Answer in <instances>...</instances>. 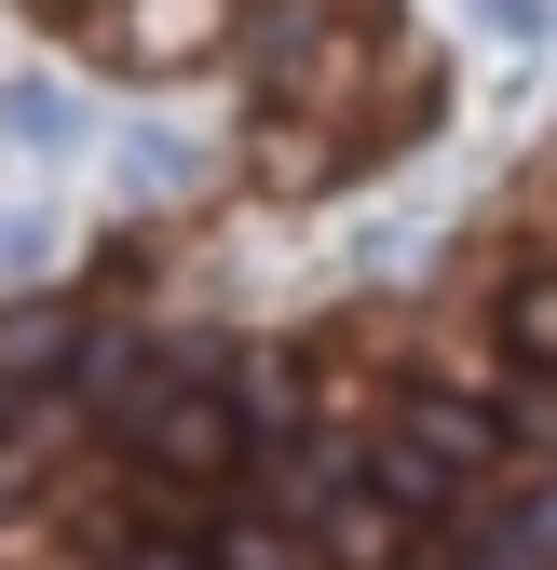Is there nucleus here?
I'll use <instances>...</instances> for the list:
<instances>
[{
  "instance_id": "1",
  "label": "nucleus",
  "mask_w": 557,
  "mask_h": 570,
  "mask_svg": "<svg viewBox=\"0 0 557 570\" xmlns=\"http://www.w3.org/2000/svg\"><path fill=\"white\" fill-rule=\"evenodd\" d=\"M381 28H394V0H286V14L258 28V96L354 136L368 82H381Z\"/></svg>"
},
{
  "instance_id": "2",
  "label": "nucleus",
  "mask_w": 557,
  "mask_h": 570,
  "mask_svg": "<svg viewBox=\"0 0 557 570\" xmlns=\"http://www.w3.org/2000/svg\"><path fill=\"white\" fill-rule=\"evenodd\" d=\"M504 462V421L476 407V394H408L394 421H368V475L394 489L408 517H449V503H476V475Z\"/></svg>"
},
{
  "instance_id": "3",
  "label": "nucleus",
  "mask_w": 557,
  "mask_h": 570,
  "mask_svg": "<svg viewBox=\"0 0 557 570\" xmlns=\"http://www.w3.org/2000/svg\"><path fill=\"white\" fill-rule=\"evenodd\" d=\"M109 435H123L136 489H232L245 449H258V421H245V394H218V381H177V394L150 381V394L109 421Z\"/></svg>"
},
{
  "instance_id": "4",
  "label": "nucleus",
  "mask_w": 557,
  "mask_h": 570,
  "mask_svg": "<svg viewBox=\"0 0 557 570\" xmlns=\"http://www.w3.org/2000/svg\"><path fill=\"white\" fill-rule=\"evenodd\" d=\"M232 28H245V0H96V41L136 82H177V68L232 55Z\"/></svg>"
},
{
  "instance_id": "5",
  "label": "nucleus",
  "mask_w": 557,
  "mask_h": 570,
  "mask_svg": "<svg viewBox=\"0 0 557 570\" xmlns=\"http://www.w3.org/2000/svg\"><path fill=\"white\" fill-rule=\"evenodd\" d=\"M313 557L326 570H422V517L354 462V475H326V503H313Z\"/></svg>"
},
{
  "instance_id": "6",
  "label": "nucleus",
  "mask_w": 557,
  "mask_h": 570,
  "mask_svg": "<svg viewBox=\"0 0 557 570\" xmlns=\"http://www.w3.org/2000/svg\"><path fill=\"white\" fill-rule=\"evenodd\" d=\"M340 150H354V136H340V122H300V109H272V122L245 136L258 190H286V204H300V190H326V177H340Z\"/></svg>"
},
{
  "instance_id": "7",
  "label": "nucleus",
  "mask_w": 557,
  "mask_h": 570,
  "mask_svg": "<svg viewBox=\"0 0 557 570\" xmlns=\"http://www.w3.org/2000/svg\"><path fill=\"white\" fill-rule=\"evenodd\" d=\"M0 136H14V150H82V96H68V82H0Z\"/></svg>"
},
{
  "instance_id": "8",
  "label": "nucleus",
  "mask_w": 557,
  "mask_h": 570,
  "mask_svg": "<svg viewBox=\"0 0 557 570\" xmlns=\"http://www.w3.org/2000/svg\"><path fill=\"white\" fill-rule=\"evenodd\" d=\"M490 326H504V353H517V367H530V381H557V272H517Z\"/></svg>"
},
{
  "instance_id": "9",
  "label": "nucleus",
  "mask_w": 557,
  "mask_h": 570,
  "mask_svg": "<svg viewBox=\"0 0 557 570\" xmlns=\"http://www.w3.org/2000/svg\"><path fill=\"white\" fill-rule=\"evenodd\" d=\"M204 557H218V570H326L313 557V517H232Z\"/></svg>"
},
{
  "instance_id": "10",
  "label": "nucleus",
  "mask_w": 557,
  "mask_h": 570,
  "mask_svg": "<svg viewBox=\"0 0 557 570\" xmlns=\"http://www.w3.org/2000/svg\"><path fill=\"white\" fill-rule=\"evenodd\" d=\"M68 258V218H41V204H14V218H0V285H41Z\"/></svg>"
},
{
  "instance_id": "11",
  "label": "nucleus",
  "mask_w": 557,
  "mask_h": 570,
  "mask_svg": "<svg viewBox=\"0 0 557 570\" xmlns=\"http://www.w3.org/2000/svg\"><path fill=\"white\" fill-rule=\"evenodd\" d=\"M123 177L136 190H190V150H177V136H123Z\"/></svg>"
},
{
  "instance_id": "12",
  "label": "nucleus",
  "mask_w": 557,
  "mask_h": 570,
  "mask_svg": "<svg viewBox=\"0 0 557 570\" xmlns=\"http://www.w3.org/2000/svg\"><path fill=\"white\" fill-rule=\"evenodd\" d=\"M109 570H218V557H204V543H136V530H123Z\"/></svg>"
}]
</instances>
